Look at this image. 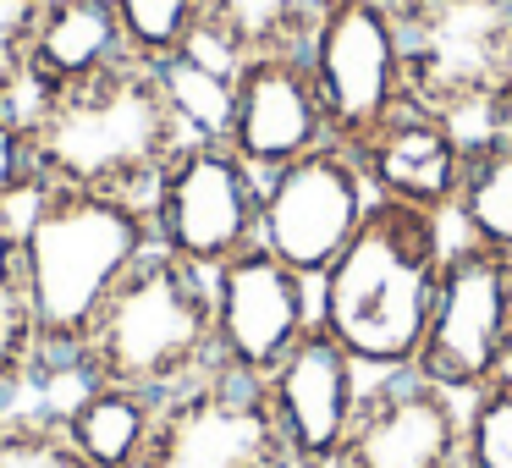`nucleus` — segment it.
Wrapping results in <instances>:
<instances>
[{"label":"nucleus","instance_id":"nucleus-9","mask_svg":"<svg viewBox=\"0 0 512 468\" xmlns=\"http://www.w3.org/2000/svg\"><path fill=\"white\" fill-rule=\"evenodd\" d=\"M138 468H292L265 380L215 364L204 380L171 391Z\"/></svg>","mask_w":512,"mask_h":468},{"label":"nucleus","instance_id":"nucleus-7","mask_svg":"<svg viewBox=\"0 0 512 468\" xmlns=\"http://www.w3.org/2000/svg\"><path fill=\"white\" fill-rule=\"evenodd\" d=\"M259 193H265V177L226 138L193 133L149 193L155 248L210 276L259 243Z\"/></svg>","mask_w":512,"mask_h":468},{"label":"nucleus","instance_id":"nucleus-19","mask_svg":"<svg viewBox=\"0 0 512 468\" xmlns=\"http://www.w3.org/2000/svg\"><path fill=\"white\" fill-rule=\"evenodd\" d=\"M39 364H45V342L17 254V210H0V419L17 413V397L28 380H39Z\"/></svg>","mask_w":512,"mask_h":468},{"label":"nucleus","instance_id":"nucleus-25","mask_svg":"<svg viewBox=\"0 0 512 468\" xmlns=\"http://www.w3.org/2000/svg\"><path fill=\"white\" fill-rule=\"evenodd\" d=\"M45 0H0V105H28V39Z\"/></svg>","mask_w":512,"mask_h":468},{"label":"nucleus","instance_id":"nucleus-27","mask_svg":"<svg viewBox=\"0 0 512 468\" xmlns=\"http://www.w3.org/2000/svg\"><path fill=\"white\" fill-rule=\"evenodd\" d=\"M325 468H336V463H325Z\"/></svg>","mask_w":512,"mask_h":468},{"label":"nucleus","instance_id":"nucleus-22","mask_svg":"<svg viewBox=\"0 0 512 468\" xmlns=\"http://www.w3.org/2000/svg\"><path fill=\"white\" fill-rule=\"evenodd\" d=\"M463 452L468 468H512V369L463 397Z\"/></svg>","mask_w":512,"mask_h":468},{"label":"nucleus","instance_id":"nucleus-3","mask_svg":"<svg viewBox=\"0 0 512 468\" xmlns=\"http://www.w3.org/2000/svg\"><path fill=\"white\" fill-rule=\"evenodd\" d=\"M28 127L45 182L144 204L171 155L193 138L160 67H144L133 56L67 94L28 100Z\"/></svg>","mask_w":512,"mask_h":468},{"label":"nucleus","instance_id":"nucleus-11","mask_svg":"<svg viewBox=\"0 0 512 468\" xmlns=\"http://www.w3.org/2000/svg\"><path fill=\"white\" fill-rule=\"evenodd\" d=\"M336 468H468L463 397L413 364L369 375Z\"/></svg>","mask_w":512,"mask_h":468},{"label":"nucleus","instance_id":"nucleus-23","mask_svg":"<svg viewBox=\"0 0 512 468\" xmlns=\"http://www.w3.org/2000/svg\"><path fill=\"white\" fill-rule=\"evenodd\" d=\"M0 468H89L72 452L56 413H6L0 419Z\"/></svg>","mask_w":512,"mask_h":468},{"label":"nucleus","instance_id":"nucleus-16","mask_svg":"<svg viewBox=\"0 0 512 468\" xmlns=\"http://www.w3.org/2000/svg\"><path fill=\"white\" fill-rule=\"evenodd\" d=\"M127 61L111 0H45L28 39V100L67 94Z\"/></svg>","mask_w":512,"mask_h":468},{"label":"nucleus","instance_id":"nucleus-17","mask_svg":"<svg viewBox=\"0 0 512 468\" xmlns=\"http://www.w3.org/2000/svg\"><path fill=\"white\" fill-rule=\"evenodd\" d=\"M61 375H72V369H61ZM72 380H78V391L56 408L72 452L89 468H138L149 452V435H155V419H160V402L166 397H149V391H133V386H111V380H83V375H72Z\"/></svg>","mask_w":512,"mask_h":468},{"label":"nucleus","instance_id":"nucleus-2","mask_svg":"<svg viewBox=\"0 0 512 468\" xmlns=\"http://www.w3.org/2000/svg\"><path fill=\"white\" fill-rule=\"evenodd\" d=\"M446 215L375 199L353 243L314 281V320L369 369H408L430 325L435 281L446 259Z\"/></svg>","mask_w":512,"mask_h":468},{"label":"nucleus","instance_id":"nucleus-15","mask_svg":"<svg viewBox=\"0 0 512 468\" xmlns=\"http://www.w3.org/2000/svg\"><path fill=\"white\" fill-rule=\"evenodd\" d=\"M474 138L452 127L446 116L424 111V105H402L369 144H358V166H364L375 199H397L430 215H452L457 188H463V160Z\"/></svg>","mask_w":512,"mask_h":468},{"label":"nucleus","instance_id":"nucleus-12","mask_svg":"<svg viewBox=\"0 0 512 468\" xmlns=\"http://www.w3.org/2000/svg\"><path fill=\"white\" fill-rule=\"evenodd\" d=\"M364 386H369V369L320 320L287 347V358L265 375V402L292 468H325L342 457Z\"/></svg>","mask_w":512,"mask_h":468},{"label":"nucleus","instance_id":"nucleus-5","mask_svg":"<svg viewBox=\"0 0 512 468\" xmlns=\"http://www.w3.org/2000/svg\"><path fill=\"white\" fill-rule=\"evenodd\" d=\"M408 100L479 138L490 94L512 72V0H391Z\"/></svg>","mask_w":512,"mask_h":468},{"label":"nucleus","instance_id":"nucleus-18","mask_svg":"<svg viewBox=\"0 0 512 468\" xmlns=\"http://www.w3.org/2000/svg\"><path fill=\"white\" fill-rule=\"evenodd\" d=\"M199 6H204L199 56L221 61V67L270 56V50H303L325 12V0H199Z\"/></svg>","mask_w":512,"mask_h":468},{"label":"nucleus","instance_id":"nucleus-6","mask_svg":"<svg viewBox=\"0 0 512 468\" xmlns=\"http://www.w3.org/2000/svg\"><path fill=\"white\" fill-rule=\"evenodd\" d=\"M303 56H309L314 89H320L331 144H369L408 105L402 34L391 0H325Z\"/></svg>","mask_w":512,"mask_h":468},{"label":"nucleus","instance_id":"nucleus-24","mask_svg":"<svg viewBox=\"0 0 512 468\" xmlns=\"http://www.w3.org/2000/svg\"><path fill=\"white\" fill-rule=\"evenodd\" d=\"M39 188H45V171H39L28 105H0V210H23Z\"/></svg>","mask_w":512,"mask_h":468},{"label":"nucleus","instance_id":"nucleus-14","mask_svg":"<svg viewBox=\"0 0 512 468\" xmlns=\"http://www.w3.org/2000/svg\"><path fill=\"white\" fill-rule=\"evenodd\" d=\"M226 144L259 171H281L287 160L331 144L325 105L314 89V72L303 50H270L232 67V116H226Z\"/></svg>","mask_w":512,"mask_h":468},{"label":"nucleus","instance_id":"nucleus-1","mask_svg":"<svg viewBox=\"0 0 512 468\" xmlns=\"http://www.w3.org/2000/svg\"><path fill=\"white\" fill-rule=\"evenodd\" d=\"M149 248H155V215L144 199L45 182L17 210V254L45 342L39 380L72 364L83 336Z\"/></svg>","mask_w":512,"mask_h":468},{"label":"nucleus","instance_id":"nucleus-13","mask_svg":"<svg viewBox=\"0 0 512 468\" xmlns=\"http://www.w3.org/2000/svg\"><path fill=\"white\" fill-rule=\"evenodd\" d=\"M309 287L314 281L303 270H292L287 259H276L265 243L243 248L221 270H210L221 364L265 380L287 358V347L314 325V292Z\"/></svg>","mask_w":512,"mask_h":468},{"label":"nucleus","instance_id":"nucleus-4","mask_svg":"<svg viewBox=\"0 0 512 468\" xmlns=\"http://www.w3.org/2000/svg\"><path fill=\"white\" fill-rule=\"evenodd\" d=\"M215 364H221V347H215L210 276L166 248H149L133 265V276L116 287V298L105 303V314L94 320L67 369L83 380L171 397L204 380Z\"/></svg>","mask_w":512,"mask_h":468},{"label":"nucleus","instance_id":"nucleus-21","mask_svg":"<svg viewBox=\"0 0 512 468\" xmlns=\"http://www.w3.org/2000/svg\"><path fill=\"white\" fill-rule=\"evenodd\" d=\"M122 23L127 56L144 67H171L193 56L204 39V6L199 0H111Z\"/></svg>","mask_w":512,"mask_h":468},{"label":"nucleus","instance_id":"nucleus-20","mask_svg":"<svg viewBox=\"0 0 512 468\" xmlns=\"http://www.w3.org/2000/svg\"><path fill=\"white\" fill-rule=\"evenodd\" d=\"M468 243L512 259V144L501 138H474L463 160V188L452 204Z\"/></svg>","mask_w":512,"mask_h":468},{"label":"nucleus","instance_id":"nucleus-10","mask_svg":"<svg viewBox=\"0 0 512 468\" xmlns=\"http://www.w3.org/2000/svg\"><path fill=\"white\" fill-rule=\"evenodd\" d=\"M369 204H375V188H369L358 155L342 144H320L265 177L259 243L309 281H320L331 259L353 243Z\"/></svg>","mask_w":512,"mask_h":468},{"label":"nucleus","instance_id":"nucleus-8","mask_svg":"<svg viewBox=\"0 0 512 468\" xmlns=\"http://www.w3.org/2000/svg\"><path fill=\"white\" fill-rule=\"evenodd\" d=\"M413 369L441 380L457 397H474L512 369V259L452 237L435 281L430 325Z\"/></svg>","mask_w":512,"mask_h":468},{"label":"nucleus","instance_id":"nucleus-26","mask_svg":"<svg viewBox=\"0 0 512 468\" xmlns=\"http://www.w3.org/2000/svg\"><path fill=\"white\" fill-rule=\"evenodd\" d=\"M479 138H501V144H512V72H507V83L490 94L485 122H479Z\"/></svg>","mask_w":512,"mask_h":468}]
</instances>
